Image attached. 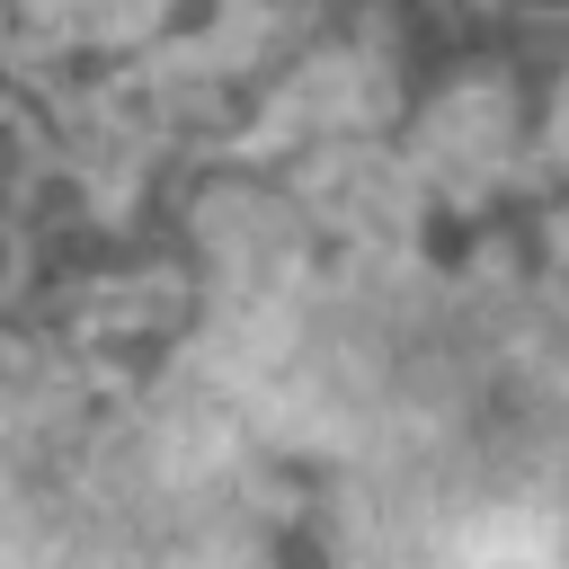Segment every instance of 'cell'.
Instances as JSON below:
<instances>
[{
  "instance_id": "obj_1",
  "label": "cell",
  "mask_w": 569,
  "mask_h": 569,
  "mask_svg": "<svg viewBox=\"0 0 569 569\" xmlns=\"http://www.w3.org/2000/svg\"><path fill=\"white\" fill-rule=\"evenodd\" d=\"M462 569H569V560H560V542H551L542 525H489V533L462 551Z\"/></svg>"
}]
</instances>
